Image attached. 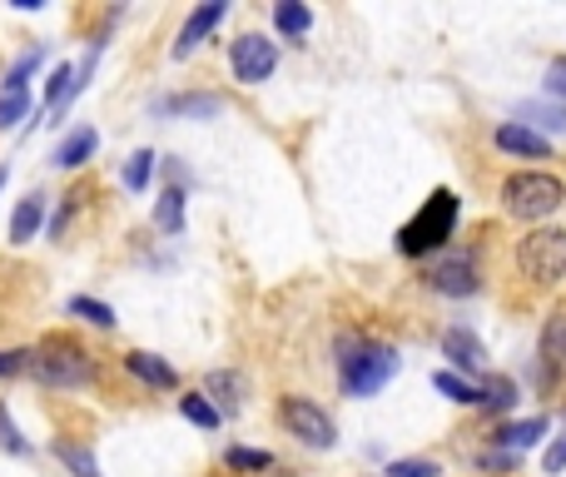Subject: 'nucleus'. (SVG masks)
Segmentation results:
<instances>
[{
  "label": "nucleus",
  "mask_w": 566,
  "mask_h": 477,
  "mask_svg": "<svg viewBox=\"0 0 566 477\" xmlns=\"http://www.w3.org/2000/svg\"><path fill=\"white\" fill-rule=\"evenodd\" d=\"M442 358H452V368H462V373H482L487 368V348H482V338H477L472 328H447L442 333Z\"/></svg>",
  "instance_id": "nucleus-12"
},
{
  "label": "nucleus",
  "mask_w": 566,
  "mask_h": 477,
  "mask_svg": "<svg viewBox=\"0 0 566 477\" xmlns=\"http://www.w3.org/2000/svg\"><path fill=\"white\" fill-rule=\"evenodd\" d=\"M224 463L234 467V473H268V467H274V457H268V453H254V447H228Z\"/></svg>",
  "instance_id": "nucleus-29"
},
{
  "label": "nucleus",
  "mask_w": 566,
  "mask_h": 477,
  "mask_svg": "<svg viewBox=\"0 0 566 477\" xmlns=\"http://www.w3.org/2000/svg\"><path fill=\"white\" fill-rule=\"evenodd\" d=\"M482 467H516V453L496 447V453H482Z\"/></svg>",
  "instance_id": "nucleus-36"
},
{
  "label": "nucleus",
  "mask_w": 566,
  "mask_h": 477,
  "mask_svg": "<svg viewBox=\"0 0 566 477\" xmlns=\"http://www.w3.org/2000/svg\"><path fill=\"white\" fill-rule=\"evenodd\" d=\"M536 358H542V383H552L566 368V308L552 314L542 324V338H536Z\"/></svg>",
  "instance_id": "nucleus-10"
},
{
  "label": "nucleus",
  "mask_w": 566,
  "mask_h": 477,
  "mask_svg": "<svg viewBox=\"0 0 566 477\" xmlns=\"http://www.w3.org/2000/svg\"><path fill=\"white\" fill-rule=\"evenodd\" d=\"M159 109H169V115H218V95H179L164 99Z\"/></svg>",
  "instance_id": "nucleus-28"
},
{
  "label": "nucleus",
  "mask_w": 566,
  "mask_h": 477,
  "mask_svg": "<svg viewBox=\"0 0 566 477\" xmlns=\"http://www.w3.org/2000/svg\"><path fill=\"white\" fill-rule=\"evenodd\" d=\"M427 284H432L437 294H447V298L477 294V258L462 254V248H452V254H437L432 264H427Z\"/></svg>",
  "instance_id": "nucleus-8"
},
{
  "label": "nucleus",
  "mask_w": 566,
  "mask_h": 477,
  "mask_svg": "<svg viewBox=\"0 0 566 477\" xmlns=\"http://www.w3.org/2000/svg\"><path fill=\"white\" fill-rule=\"evenodd\" d=\"M482 407L487 413H512L516 407V383L506 373H487L482 378Z\"/></svg>",
  "instance_id": "nucleus-18"
},
{
  "label": "nucleus",
  "mask_w": 566,
  "mask_h": 477,
  "mask_svg": "<svg viewBox=\"0 0 566 477\" xmlns=\"http://www.w3.org/2000/svg\"><path fill=\"white\" fill-rule=\"evenodd\" d=\"M457 214H462V199H457L452 189H432V199L397 229V254L427 258V254H437V248H447V239L457 234Z\"/></svg>",
  "instance_id": "nucleus-1"
},
{
  "label": "nucleus",
  "mask_w": 566,
  "mask_h": 477,
  "mask_svg": "<svg viewBox=\"0 0 566 477\" xmlns=\"http://www.w3.org/2000/svg\"><path fill=\"white\" fill-rule=\"evenodd\" d=\"M40 224H45V194H25L10 214V244H30L40 234Z\"/></svg>",
  "instance_id": "nucleus-16"
},
{
  "label": "nucleus",
  "mask_w": 566,
  "mask_h": 477,
  "mask_svg": "<svg viewBox=\"0 0 566 477\" xmlns=\"http://www.w3.org/2000/svg\"><path fill=\"white\" fill-rule=\"evenodd\" d=\"M516 115H522V125H542V129H552V135H566V105H542V99H526Z\"/></svg>",
  "instance_id": "nucleus-21"
},
{
  "label": "nucleus",
  "mask_w": 566,
  "mask_h": 477,
  "mask_svg": "<svg viewBox=\"0 0 566 477\" xmlns=\"http://www.w3.org/2000/svg\"><path fill=\"white\" fill-rule=\"evenodd\" d=\"M0 184H6V165H0Z\"/></svg>",
  "instance_id": "nucleus-37"
},
{
  "label": "nucleus",
  "mask_w": 566,
  "mask_h": 477,
  "mask_svg": "<svg viewBox=\"0 0 566 477\" xmlns=\"http://www.w3.org/2000/svg\"><path fill=\"white\" fill-rule=\"evenodd\" d=\"M546 427H552V417L536 413V417H522V423H502V427H496L492 443H496V447H506V453H522V447L542 443Z\"/></svg>",
  "instance_id": "nucleus-14"
},
{
  "label": "nucleus",
  "mask_w": 566,
  "mask_h": 477,
  "mask_svg": "<svg viewBox=\"0 0 566 477\" xmlns=\"http://www.w3.org/2000/svg\"><path fill=\"white\" fill-rule=\"evenodd\" d=\"M209 393H214L218 403L234 413V407H238V393H244V378H238V373H224V368H218V373H209Z\"/></svg>",
  "instance_id": "nucleus-27"
},
{
  "label": "nucleus",
  "mask_w": 566,
  "mask_h": 477,
  "mask_svg": "<svg viewBox=\"0 0 566 477\" xmlns=\"http://www.w3.org/2000/svg\"><path fill=\"white\" fill-rule=\"evenodd\" d=\"M393 373H397V348L363 343V338H348L343 343V358H338V388H343V398H373L377 388H387Z\"/></svg>",
  "instance_id": "nucleus-3"
},
{
  "label": "nucleus",
  "mask_w": 566,
  "mask_h": 477,
  "mask_svg": "<svg viewBox=\"0 0 566 477\" xmlns=\"http://www.w3.org/2000/svg\"><path fill=\"white\" fill-rule=\"evenodd\" d=\"M154 165H159V155H154V149H135V155H129V165H125V189H135V194H145V189H149V179H154Z\"/></svg>",
  "instance_id": "nucleus-23"
},
{
  "label": "nucleus",
  "mask_w": 566,
  "mask_h": 477,
  "mask_svg": "<svg viewBox=\"0 0 566 477\" xmlns=\"http://www.w3.org/2000/svg\"><path fill=\"white\" fill-rule=\"evenodd\" d=\"M546 95L566 105V55H556L552 65H546Z\"/></svg>",
  "instance_id": "nucleus-34"
},
{
  "label": "nucleus",
  "mask_w": 566,
  "mask_h": 477,
  "mask_svg": "<svg viewBox=\"0 0 566 477\" xmlns=\"http://www.w3.org/2000/svg\"><path fill=\"white\" fill-rule=\"evenodd\" d=\"M65 314L85 318V324H95V328H115V308L99 304V298H89V294H75V298H70Z\"/></svg>",
  "instance_id": "nucleus-24"
},
{
  "label": "nucleus",
  "mask_w": 566,
  "mask_h": 477,
  "mask_svg": "<svg viewBox=\"0 0 566 477\" xmlns=\"http://www.w3.org/2000/svg\"><path fill=\"white\" fill-rule=\"evenodd\" d=\"M40 60H45V50H40V45H30L25 55H20L15 65H10V75L0 80V95H30L25 85H30V75H35V70H40Z\"/></svg>",
  "instance_id": "nucleus-19"
},
{
  "label": "nucleus",
  "mask_w": 566,
  "mask_h": 477,
  "mask_svg": "<svg viewBox=\"0 0 566 477\" xmlns=\"http://www.w3.org/2000/svg\"><path fill=\"white\" fill-rule=\"evenodd\" d=\"M224 15H228V0H209V6H199L194 15L184 20V30H179V40H174V60H189V50L204 45V35H209V30H214Z\"/></svg>",
  "instance_id": "nucleus-11"
},
{
  "label": "nucleus",
  "mask_w": 566,
  "mask_h": 477,
  "mask_svg": "<svg viewBox=\"0 0 566 477\" xmlns=\"http://www.w3.org/2000/svg\"><path fill=\"white\" fill-rule=\"evenodd\" d=\"M154 224L164 229V234H179V229H184V189H179V184H169L164 194H159V204H154Z\"/></svg>",
  "instance_id": "nucleus-20"
},
{
  "label": "nucleus",
  "mask_w": 566,
  "mask_h": 477,
  "mask_svg": "<svg viewBox=\"0 0 566 477\" xmlns=\"http://www.w3.org/2000/svg\"><path fill=\"white\" fill-rule=\"evenodd\" d=\"M0 447H6V453H15V457H25V453H30V443L15 433V423H10L6 403H0Z\"/></svg>",
  "instance_id": "nucleus-31"
},
{
  "label": "nucleus",
  "mask_w": 566,
  "mask_h": 477,
  "mask_svg": "<svg viewBox=\"0 0 566 477\" xmlns=\"http://www.w3.org/2000/svg\"><path fill=\"white\" fill-rule=\"evenodd\" d=\"M562 204H566V184L556 174H546V169H516V174L502 179V209L512 219L536 224V219H552Z\"/></svg>",
  "instance_id": "nucleus-4"
},
{
  "label": "nucleus",
  "mask_w": 566,
  "mask_h": 477,
  "mask_svg": "<svg viewBox=\"0 0 566 477\" xmlns=\"http://www.w3.org/2000/svg\"><path fill=\"white\" fill-rule=\"evenodd\" d=\"M125 368L139 378V383L154 388V393H174V388H179V373L164 363V358H154V353H125Z\"/></svg>",
  "instance_id": "nucleus-13"
},
{
  "label": "nucleus",
  "mask_w": 566,
  "mask_h": 477,
  "mask_svg": "<svg viewBox=\"0 0 566 477\" xmlns=\"http://www.w3.org/2000/svg\"><path fill=\"white\" fill-rule=\"evenodd\" d=\"M566 467V437H556L552 447H546V473H562Z\"/></svg>",
  "instance_id": "nucleus-35"
},
{
  "label": "nucleus",
  "mask_w": 566,
  "mask_h": 477,
  "mask_svg": "<svg viewBox=\"0 0 566 477\" xmlns=\"http://www.w3.org/2000/svg\"><path fill=\"white\" fill-rule=\"evenodd\" d=\"M278 423H284L288 437H298V443L313 447V453H328V447L338 443V427H333V417H328V407H318L313 398H303V393L278 398Z\"/></svg>",
  "instance_id": "nucleus-6"
},
{
  "label": "nucleus",
  "mask_w": 566,
  "mask_h": 477,
  "mask_svg": "<svg viewBox=\"0 0 566 477\" xmlns=\"http://www.w3.org/2000/svg\"><path fill=\"white\" fill-rule=\"evenodd\" d=\"M432 388L442 398H452V403H467V407H482V383H472V378H462V373H432Z\"/></svg>",
  "instance_id": "nucleus-17"
},
{
  "label": "nucleus",
  "mask_w": 566,
  "mask_h": 477,
  "mask_svg": "<svg viewBox=\"0 0 566 477\" xmlns=\"http://www.w3.org/2000/svg\"><path fill=\"white\" fill-rule=\"evenodd\" d=\"M30 378L45 388H89L95 383V358L75 338H45L30 348Z\"/></svg>",
  "instance_id": "nucleus-2"
},
{
  "label": "nucleus",
  "mask_w": 566,
  "mask_h": 477,
  "mask_svg": "<svg viewBox=\"0 0 566 477\" xmlns=\"http://www.w3.org/2000/svg\"><path fill=\"white\" fill-rule=\"evenodd\" d=\"M308 25H313L308 6H298V0H278L274 6V30L278 35H308Z\"/></svg>",
  "instance_id": "nucleus-22"
},
{
  "label": "nucleus",
  "mask_w": 566,
  "mask_h": 477,
  "mask_svg": "<svg viewBox=\"0 0 566 477\" xmlns=\"http://www.w3.org/2000/svg\"><path fill=\"white\" fill-rule=\"evenodd\" d=\"M179 413H184L194 427H204V433H214V427H218V407L209 403L204 393H184V398H179Z\"/></svg>",
  "instance_id": "nucleus-25"
},
{
  "label": "nucleus",
  "mask_w": 566,
  "mask_h": 477,
  "mask_svg": "<svg viewBox=\"0 0 566 477\" xmlns=\"http://www.w3.org/2000/svg\"><path fill=\"white\" fill-rule=\"evenodd\" d=\"M516 274L536 288H552L566 278V229H532L516 239Z\"/></svg>",
  "instance_id": "nucleus-5"
},
{
  "label": "nucleus",
  "mask_w": 566,
  "mask_h": 477,
  "mask_svg": "<svg viewBox=\"0 0 566 477\" xmlns=\"http://www.w3.org/2000/svg\"><path fill=\"white\" fill-rule=\"evenodd\" d=\"M496 149L512 159H552V145H546L542 129L522 125V119H506V125H496Z\"/></svg>",
  "instance_id": "nucleus-9"
},
{
  "label": "nucleus",
  "mask_w": 566,
  "mask_h": 477,
  "mask_svg": "<svg viewBox=\"0 0 566 477\" xmlns=\"http://www.w3.org/2000/svg\"><path fill=\"white\" fill-rule=\"evenodd\" d=\"M55 457H60V463H65L75 477H99V463H95V453H89V447L55 443Z\"/></svg>",
  "instance_id": "nucleus-26"
},
{
  "label": "nucleus",
  "mask_w": 566,
  "mask_h": 477,
  "mask_svg": "<svg viewBox=\"0 0 566 477\" xmlns=\"http://www.w3.org/2000/svg\"><path fill=\"white\" fill-rule=\"evenodd\" d=\"M30 373V348H0V378Z\"/></svg>",
  "instance_id": "nucleus-32"
},
{
  "label": "nucleus",
  "mask_w": 566,
  "mask_h": 477,
  "mask_svg": "<svg viewBox=\"0 0 566 477\" xmlns=\"http://www.w3.org/2000/svg\"><path fill=\"white\" fill-rule=\"evenodd\" d=\"M383 477H442V467L432 457H397V463H387Z\"/></svg>",
  "instance_id": "nucleus-30"
},
{
  "label": "nucleus",
  "mask_w": 566,
  "mask_h": 477,
  "mask_svg": "<svg viewBox=\"0 0 566 477\" xmlns=\"http://www.w3.org/2000/svg\"><path fill=\"white\" fill-rule=\"evenodd\" d=\"M25 115H30V95H0V129H10Z\"/></svg>",
  "instance_id": "nucleus-33"
},
{
  "label": "nucleus",
  "mask_w": 566,
  "mask_h": 477,
  "mask_svg": "<svg viewBox=\"0 0 566 477\" xmlns=\"http://www.w3.org/2000/svg\"><path fill=\"white\" fill-rule=\"evenodd\" d=\"M228 65H234L238 85H264L278 70V45L268 35H258V30H248V35H238L234 45H228Z\"/></svg>",
  "instance_id": "nucleus-7"
},
{
  "label": "nucleus",
  "mask_w": 566,
  "mask_h": 477,
  "mask_svg": "<svg viewBox=\"0 0 566 477\" xmlns=\"http://www.w3.org/2000/svg\"><path fill=\"white\" fill-rule=\"evenodd\" d=\"M95 149H99V135H95V129H89V125H79V129H70V135L60 139V145H55V155H50V159H55L60 169H79L89 155H95Z\"/></svg>",
  "instance_id": "nucleus-15"
}]
</instances>
